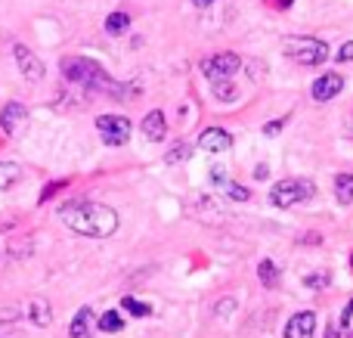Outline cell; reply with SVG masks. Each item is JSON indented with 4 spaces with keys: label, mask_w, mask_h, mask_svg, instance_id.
<instances>
[{
    "label": "cell",
    "mask_w": 353,
    "mask_h": 338,
    "mask_svg": "<svg viewBox=\"0 0 353 338\" xmlns=\"http://www.w3.org/2000/svg\"><path fill=\"white\" fill-rule=\"evenodd\" d=\"M270 3H273V6H276V10H288V6H292V3H294V0H270Z\"/></svg>",
    "instance_id": "d6a6232c"
},
{
    "label": "cell",
    "mask_w": 353,
    "mask_h": 338,
    "mask_svg": "<svg viewBox=\"0 0 353 338\" xmlns=\"http://www.w3.org/2000/svg\"><path fill=\"white\" fill-rule=\"evenodd\" d=\"M329 283H332V273L329 270H316V273H307V277H304L307 289H325Z\"/></svg>",
    "instance_id": "603a6c76"
},
{
    "label": "cell",
    "mask_w": 353,
    "mask_h": 338,
    "mask_svg": "<svg viewBox=\"0 0 353 338\" xmlns=\"http://www.w3.org/2000/svg\"><path fill=\"white\" fill-rule=\"evenodd\" d=\"M223 177H226V168L223 165H214L211 168V183H220Z\"/></svg>",
    "instance_id": "f546056e"
},
{
    "label": "cell",
    "mask_w": 353,
    "mask_h": 338,
    "mask_svg": "<svg viewBox=\"0 0 353 338\" xmlns=\"http://www.w3.org/2000/svg\"><path fill=\"white\" fill-rule=\"evenodd\" d=\"M270 177V168L267 165H257L254 168V180H267Z\"/></svg>",
    "instance_id": "1f68e13d"
},
{
    "label": "cell",
    "mask_w": 353,
    "mask_h": 338,
    "mask_svg": "<svg viewBox=\"0 0 353 338\" xmlns=\"http://www.w3.org/2000/svg\"><path fill=\"white\" fill-rule=\"evenodd\" d=\"M22 180V168L16 161H0V190H10Z\"/></svg>",
    "instance_id": "e0dca14e"
},
{
    "label": "cell",
    "mask_w": 353,
    "mask_h": 338,
    "mask_svg": "<svg viewBox=\"0 0 353 338\" xmlns=\"http://www.w3.org/2000/svg\"><path fill=\"white\" fill-rule=\"evenodd\" d=\"M192 159V146L189 143H174L165 152V165H176V161H189Z\"/></svg>",
    "instance_id": "ffe728a7"
},
{
    "label": "cell",
    "mask_w": 353,
    "mask_h": 338,
    "mask_svg": "<svg viewBox=\"0 0 353 338\" xmlns=\"http://www.w3.org/2000/svg\"><path fill=\"white\" fill-rule=\"evenodd\" d=\"M285 124H288V118H273L270 124H263V134H267V137H276L282 128H285Z\"/></svg>",
    "instance_id": "484cf974"
},
{
    "label": "cell",
    "mask_w": 353,
    "mask_h": 338,
    "mask_svg": "<svg viewBox=\"0 0 353 338\" xmlns=\"http://www.w3.org/2000/svg\"><path fill=\"white\" fill-rule=\"evenodd\" d=\"M124 323H128V320H124L121 310H105V314L97 320V329H99V332H121Z\"/></svg>",
    "instance_id": "2e32d148"
},
{
    "label": "cell",
    "mask_w": 353,
    "mask_h": 338,
    "mask_svg": "<svg viewBox=\"0 0 353 338\" xmlns=\"http://www.w3.org/2000/svg\"><path fill=\"white\" fill-rule=\"evenodd\" d=\"M353 323V298L347 301V308H344V314H341V320H338V329H347Z\"/></svg>",
    "instance_id": "83f0119b"
},
{
    "label": "cell",
    "mask_w": 353,
    "mask_h": 338,
    "mask_svg": "<svg viewBox=\"0 0 353 338\" xmlns=\"http://www.w3.org/2000/svg\"><path fill=\"white\" fill-rule=\"evenodd\" d=\"M25 310H28V320L34 323L37 329H47L50 323H53V308H50V301H47V298H41V295L31 298Z\"/></svg>",
    "instance_id": "4fadbf2b"
},
{
    "label": "cell",
    "mask_w": 353,
    "mask_h": 338,
    "mask_svg": "<svg viewBox=\"0 0 353 338\" xmlns=\"http://www.w3.org/2000/svg\"><path fill=\"white\" fill-rule=\"evenodd\" d=\"M285 338H313L316 335V314L313 310H298L282 329Z\"/></svg>",
    "instance_id": "ba28073f"
},
{
    "label": "cell",
    "mask_w": 353,
    "mask_h": 338,
    "mask_svg": "<svg viewBox=\"0 0 353 338\" xmlns=\"http://www.w3.org/2000/svg\"><path fill=\"white\" fill-rule=\"evenodd\" d=\"M230 146H232V134L223 128H208L199 137V149H205V152H226Z\"/></svg>",
    "instance_id": "8fae6325"
},
{
    "label": "cell",
    "mask_w": 353,
    "mask_h": 338,
    "mask_svg": "<svg viewBox=\"0 0 353 338\" xmlns=\"http://www.w3.org/2000/svg\"><path fill=\"white\" fill-rule=\"evenodd\" d=\"M121 310H128V314H134V317H152V308H149L146 301H137L134 295L121 298Z\"/></svg>",
    "instance_id": "44dd1931"
},
{
    "label": "cell",
    "mask_w": 353,
    "mask_h": 338,
    "mask_svg": "<svg viewBox=\"0 0 353 338\" xmlns=\"http://www.w3.org/2000/svg\"><path fill=\"white\" fill-rule=\"evenodd\" d=\"M59 190H65V180H56V183L43 186V192H41V199H37V202H41V205H43V202H50V199H53Z\"/></svg>",
    "instance_id": "d4e9b609"
},
{
    "label": "cell",
    "mask_w": 353,
    "mask_h": 338,
    "mask_svg": "<svg viewBox=\"0 0 353 338\" xmlns=\"http://www.w3.org/2000/svg\"><path fill=\"white\" fill-rule=\"evenodd\" d=\"M298 242H301V246H319V242H323V236H319V233H304Z\"/></svg>",
    "instance_id": "f1b7e54d"
},
{
    "label": "cell",
    "mask_w": 353,
    "mask_h": 338,
    "mask_svg": "<svg viewBox=\"0 0 353 338\" xmlns=\"http://www.w3.org/2000/svg\"><path fill=\"white\" fill-rule=\"evenodd\" d=\"M12 56H16L19 72H22L28 81H41L43 78V62L37 59V56L31 53L25 43H16V47H12Z\"/></svg>",
    "instance_id": "9c48e42d"
},
{
    "label": "cell",
    "mask_w": 353,
    "mask_h": 338,
    "mask_svg": "<svg viewBox=\"0 0 353 338\" xmlns=\"http://www.w3.org/2000/svg\"><path fill=\"white\" fill-rule=\"evenodd\" d=\"M97 130H99V137H103L105 146L115 149V146H124V143L130 140L134 124H130V118H124V115H99Z\"/></svg>",
    "instance_id": "277c9868"
},
{
    "label": "cell",
    "mask_w": 353,
    "mask_h": 338,
    "mask_svg": "<svg viewBox=\"0 0 353 338\" xmlns=\"http://www.w3.org/2000/svg\"><path fill=\"white\" fill-rule=\"evenodd\" d=\"M201 74L208 81H223V78H236V72L242 68V56L236 53H214V56H205L199 62Z\"/></svg>",
    "instance_id": "5b68a950"
},
{
    "label": "cell",
    "mask_w": 353,
    "mask_h": 338,
    "mask_svg": "<svg viewBox=\"0 0 353 338\" xmlns=\"http://www.w3.org/2000/svg\"><path fill=\"white\" fill-rule=\"evenodd\" d=\"M25 121H28V109H25L22 103H6L3 109H0V130H3L6 137L22 134Z\"/></svg>",
    "instance_id": "52a82bcc"
},
{
    "label": "cell",
    "mask_w": 353,
    "mask_h": 338,
    "mask_svg": "<svg viewBox=\"0 0 353 338\" xmlns=\"http://www.w3.org/2000/svg\"><path fill=\"white\" fill-rule=\"evenodd\" d=\"M323 338H341V329H338V326H329V329H325V335Z\"/></svg>",
    "instance_id": "836d02e7"
},
{
    "label": "cell",
    "mask_w": 353,
    "mask_h": 338,
    "mask_svg": "<svg viewBox=\"0 0 353 338\" xmlns=\"http://www.w3.org/2000/svg\"><path fill=\"white\" fill-rule=\"evenodd\" d=\"M350 270H353V255H350Z\"/></svg>",
    "instance_id": "d590c367"
},
{
    "label": "cell",
    "mask_w": 353,
    "mask_h": 338,
    "mask_svg": "<svg viewBox=\"0 0 353 338\" xmlns=\"http://www.w3.org/2000/svg\"><path fill=\"white\" fill-rule=\"evenodd\" d=\"M59 221L72 233L90 236V239H109L118 233V211L93 199H72L59 208Z\"/></svg>",
    "instance_id": "6da1fadb"
},
{
    "label": "cell",
    "mask_w": 353,
    "mask_h": 338,
    "mask_svg": "<svg viewBox=\"0 0 353 338\" xmlns=\"http://www.w3.org/2000/svg\"><path fill=\"white\" fill-rule=\"evenodd\" d=\"M335 59H338V62H350V59H353V41H344L341 47H338Z\"/></svg>",
    "instance_id": "4316f807"
},
{
    "label": "cell",
    "mask_w": 353,
    "mask_h": 338,
    "mask_svg": "<svg viewBox=\"0 0 353 338\" xmlns=\"http://www.w3.org/2000/svg\"><path fill=\"white\" fill-rule=\"evenodd\" d=\"M344 137H347V140H353V109L347 112V118H344Z\"/></svg>",
    "instance_id": "4dcf8cb0"
},
{
    "label": "cell",
    "mask_w": 353,
    "mask_h": 338,
    "mask_svg": "<svg viewBox=\"0 0 353 338\" xmlns=\"http://www.w3.org/2000/svg\"><path fill=\"white\" fill-rule=\"evenodd\" d=\"M282 53L292 62H298V66L313 68L329 59V43L319 41V37H310V34H288L285 41H282Z\"/></svg>",
    "instance_id": "7a4b0ae2"
},
{
    "label": "cell",
    "mask_w": 353,
    "mask_h": 338,
    "mask_svg": "<svg viewBox=\"0 0 353 338\" xmlns=\"http://www.w3.org/2000/svg\"><path fill=\"white\" fill-rule=\"evenodd\" d=\"M140 130L146 134V140L165 143V137H168V118H165V112H161V109L146 112V118L140 121Z\"/></svg>",
    "instance_id": "30bf717a"
},
{
    "label": "cell",
    "mask_w": 353,
    "mask_h": 338,
    "mask_svg": "<svg viewBox=\"0 0 353 338\" xmlns=\"http://www.w3.org/2000/svg\"><path fill=\"white\" fill-rule=\"evenodd\" d=\"M313 196H316V183L310 177H285L273 183L270 205H276V208H298V205L310 202Z\"/></svg>",
    "instance_id": "3957f363"
},
{
    "label": "cell",
    "mask_w": 353,
    "mask_h": 338,
    "mask_svg": "<svg viewBox=\"0 0 353 338\" xmlns=\"http://www.w3.org/2000/svg\"><path fill=\"white\" fill-rule=\"evenodd\" d=\"M217 0H192V6H199V10H205V6H214Z\"/></svg>",
    "instance_id": "e575fe53"
},
{
    "label": "cell",
    "mask_w": 353,
    "mask_h": 338,
    "mask_svg": "<svg viewBox=\"0 0 353 338\" xmlns=\"http://www.w3.org/2000/svg\"><path fill=\"white\" fill-rule=\"evenodd\" d=\"M341 90H344V74L341 72H325L310 84V97L316 99V103H329V99H335Z\"/></svg>",
    "instance_id": "8992f818"
},
{
    "label": "cell",
    "mask_w": 353,
    "mask_h": 338,
    "mask_svg": "<svg viewBox=\"0 0 353 338\" xmlns=\"http://www.w3.org/2000/svg\"><path fill=\"white\" fill-rule=\"evenodd\" d=\"M211 90H214V97H217L220 103H232V99L239 97V90H236V84H232V78L211 81Z\"/></svg>",
    "instance_id": "ac0fdd59"
},
{
    "label": "cell",
    "mask_w": 353,
    "mask_h": 338,
    "mask_svg": "<svg viewBox=\"0 0 353 338\" xmlns=\"http://www.w3.org/2000/svg\"><path fill=\"white\" fill-rule=\"evenodd\" d=\"M332 190H335L338 205H353V174L350 171L335 174V180H332Z\"/></svg>",
    "instance_id": "5bb4252c"
},
{
    "label": "cell",
    "mask_w": 353,
    "mask_h": 338,
    "mask_svg": "<svg viewBox=\"0 0 353 338\" xmlns=\"http://www.w3.org/2000/svg\"><path fill=\"white\" fill-rule=\"evenodd\" d=\"M93 326H97V314H93V308L87 304V308H81L78 314H74L72 326H68V338H90Z\"/></svg>",
    "instance_id": "7c38bea8"
},
{
    "label": "cell",
    "mask_w": 353,
    "mask_h": 338,
    "mask_svg": "<svg viewBox=\"0 0 353 338\" xmlns=\"http://www.w3.org/2000/svg\"><path fill=\"white\" fill-rule=\"evenodd\" d=\"M130 28V16L128 12H112L109 19H105V31H109V34H124V31Z\"/></svg>",
    "instance_id": "d6986e66"
},
{
    "label": "cell",
    "mask_w": 353,
    "mask_h": 338,
    "mask_svg": "<svg viewBox=\"0 0 353 338\" xmlns=\"http://www.w3.org/2000/svg\"><path fill=\"white\" fill-rule=\"evenodd\" d=\"M257 279H261L263 289H276V286H279V267H276V261L263 258L261 264H257Z\"/></svg>",
    "instance_id": "9a60e30c"
},
{
    "label": "cell",
    "mask_w": 353,
    "mask_h": 338,
    "mask_svg": "<svg viewBox=\"0 0 353 338\" xmlns=\"http://www.w3.org/2000/svg\"><path fill=\"white\" fill-rule=\"evenodd\" d=\"M226 196H230V202H248L251 199V192H248V186H242V183H230L226 186Z\"/></svg>",
    "instance_id": "cb8c5ba5"
},
{
    "label": "cell",
    "mask_w": 353,
    "mask_h": 338,
    "mask_svg": "<svg viewBox=\"0 0 353 338\" xmlns=\"http://www.w3.org/2000/svg\"><path fill=\"white\" fill-rule=\"evenodd\" d=\"M236 308H239V301L232 295H226V298H220V301L214 304V317H217V320H226V317L236 314Z\"/></svg>",
    "instance_id": "7402d4cb"
}]
</instances>
